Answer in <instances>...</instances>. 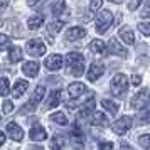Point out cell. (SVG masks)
I'll list each match as a JSON object with an SVG mask.
<instances>
[{"instance_id":"5bb4252c","label":"cell","mask_w":150,"mask_h":150,"mask_svg":"<svg viewBox=\"0 0 150 150\" xmlns=\"http://www.w3.org/2000/svg\"><path fill=\"white\" fill-rule=\"evenodd\" d=\"M84 35H86V30L83 27H78V25H76V27H71L68 32H66V39H68V41H78V39H83Z\"/></svg>"},{"instance_id":"4316f807","label":"cell","mask_w":150,"mask_h":150,"mask_svg":"<svg viewBox=\"0 0 150 150\" xmlns=\"http://www.w3.org/2000/svg\"><path fill=\"white\" fill-rule=\"evenodd\" d=\"M66 12V2L64 0H57L54 4V7H52V14H54V17H59L61 14H64Z\"/></svg>"},{"instance_id":"ac0fdd59","label":"cell","mask_w":150,"mask_h":150,"mask_svg":"<svg viewBox=\"0 0 150 150\" xmlns=\"http://www.w3.org/2000/svg\"><path fill=\"white\" fill-rule=\"evenodd\" d=\"M118 35L122 37V41L125 42V44H133V42H135V35H133V32H132L130 29H127V27L120 29V30H118Z\"/></svg>"},{"instance_id":"8992f818","label":"cell","mask_w":150,"mask_h":150,"mask_svg":"<svg viewBox=\"0 0 150 150\" xmlns=\"http://www.w3.org/2000/svg\"><path fill=\"white\" fill-rule=\"evenodd\" d=\"M132 118L130 116H122L120 120H116L113 125H111V130L115 132L116 135H125L130 128H132Z\"/></svg>"},{"instance_id":"1f68e13d","label":"cell","mask_w":150,"mask_h":150,"mask_svg":"<svg viewBox=\"0 0 150 150\" xmlns=\"http://www.w3.org/2000/svg\"><path fill=\"white\" fill-rule=\"evenodd\" d=\"M8 44H10V39L5 34H0V49L8 47Z\"/></svg>"},{"instance_id":"ba28073f","label":"cell","mask_w":150,"mask_h":150,"mask_svg":"<svg viewBox=\"0 0 150 150\" xmlns=\"http://www.w3.org/2000/svg\"><path fill=\"white\" fill-rule=\"evenodd\" d=\"M44 96H46V88L42 86V84H39L37 88L34 89V95H32V98H30V101L25 105L29 110H34L39 103H42V100H44Z\"/></svg>"},{"instance_id":"e0dca14e","label":"cell","mask_w":150,"mask_h":150,"mask_svg":"<svg viewBox=\"0 0 150 150\" xmlns=\"http://www.w3.org/2000/svg\"><path fill=\"white\" fill-rule=\"evenodd\" d=\"M27 88H29V83L25 81V79H19V81H15V84H14V93H12V95H14L15 98H21V96L27 91Z\"/></svg>"},{"instance_id":"ffe728a7","label":"cell","mask_w":150,"mask_h":150,"mask_svg":"<svg viewBox=\"0 0 150 150\" xmlns=\"http://www.w3.org/2000/svg\"><path fill=\"white\" fill-rule=\"evenodd\" d=\"M101 106L106 110V111H110V115H116V113H118V105H116L113 100H108V98L101 100Z\"/></svg>"},{"instance_id":"f35d334b","label":"cell","mask_w":150,"mask_h":150,"mask_svg":"<svg viewBox=\"0 0 150 150\" xmlns=\"http://www.w3.org/2000/svg\"><path fill=\"white\" fill-rule=\"evenodd\" d=\"M8 2H10V0H4V4L0 2V10H5V8H7V4H8Z\"/></svg>"},{"instance_id":"d6986e66","label":"cell","mask_w":150,"mask_h":150,"mask_svg":"<svg viewBox=\"0 0 150 150\" xmlns=\"http://www.w3.org/2000/svg\"><path fill=\"white\" fill-rule=\"evenodd\" d=\"M44 24V17H42L41 14H37V15H32V17H29V21H27V27L30 29V30H35V29H39Z\"/></svg>"},{"instance_id":"30bf717a","label":"cell","mask_w":150,"mask_h":150,"mask_svg":"<svg viewBox=\"0 0 150 150\" xmlns=\"http://www.w3.org/2000/svg\"><path fill=\"white\" fill-rule=\"evenodd\" d=\"M103 73H105V66L101 62H93L88 69V79L89 81H96L103 76Z\"/></svg>"},{"instance_id":"ab89813d","label":"cell","mask_w":150,"mask_h":150,"mask_svg":"<svg viewBox=\"0 0 150 150\" xmlns=\"http://www.w3.org/2000/svg\"><path fill=\"white\" fill-rule=\"evenodd\" d=\"M39 2H41V0H27V4L30 5V7H34V5H37Z\"/></svg>"},{"instance_id":"8fae6325","label":"cell","mask_w":150,"mask_h":150,"mask_svg":"<svg viewBox=\"0 0 150 150\" xmlns=\"http://www.w3.org/2000/svg\"><path fill=\"white\" fill-rule=\"evenodd\" d=\"M7 133H8V137H10L14 142H21L22 138H24V132H22V128L14 122H10L7 125Z\"/></svg>"},{"instance_id":"2e32d148","label":"cell","mask_w":150,"mask_h":150,"mask_svg":"<svg viewBox=\"0 0 150 150\" xmlns=\"http://www.w3.org/2000/svg\"><path fill=\"white\" fill-rule=\"evenodd\" d=\"M61 95H62L61 89H54V91H51V96H49V100H47V103H46L44 108L51 110V108H54V106H57V105L61 103Z\"/></svg>"},{"instance_id":"484cf974","label":"cell","mask_w":150,"mask_h":150,"mask_svg":"<svg viewBox=\"0 0 150 150\" xmlns=\"http://www.w3.org/2000/svg\"><path fill=\"white\" fill-rule=\"evenodd\" d=\"M51 120L54 123H57V125H61V127L68 125V118H66V115L62 111H56L54 115H51Z\"/></svg>"},{"instance_id":"603a6c76","label":"cell","mask_w":150,"mask_h":150,"mask_svg":"<svg viewBox=\"0 0 150 150\" xmlns=\"http://www.w3.org/2000/svg\"><path fill=\"white\" fill-rule=\"evenodd\" d=\"M93 123L95 125H100V127H106L108 125V118L103 115L101 111H95L93 113Z\"/></svg>"},{"instance_id":"d4e9b609","label":"cell","mask_w":150,"mask_h":150,"mask_svg":"<svg viewBox=\"0 0 150 150\" xmlns=\"http://www.w3.org/2000/svg\"><path fill=\"white\" fill-rule=\"evenodd\" d=\"M64 147V137L62 135H54L51 140V149L52 150H62Z\"/></svg>"},{"instance_id":"5b68a950","label":"cell","mask_w":150,"mask_h":150,"mask_svg":"<svg viewBox=\"0 0 150 150\" xmlns=\"http://www.w3.org/2000/svg\"><path fill=\"white\" fill-rule=\"evenodd\" d=\"M149 105V89L143 88L142 91H138L133 98H132V108L135 110H145Z\"/></svg>"},{"instance_id":"9c48e42d","label":"cell","mask_w":150,"mask_h":150,"mask_svg":"<svg viewBox=\"0 0 150 150\" xmlns=\"http://www.w3.org/2000/svg\"><path fill=\"white\" fill-rule=\"evenodd\" d=\"M44 66L49 71H59L62 68V56L61 54H51L47 56V59L44 61Z\"/></svg>"},{"instance_id":"60d3db41","label":"cell","mask_w":150,"mask_h":150,"mask_svg":"<svg viewBox=\"0 0 150 150\" xmlns=\"http://www.w3.org/2000/svg\"><path fill=\"white\" fill-rule=\"evenodd\" d=\"M4 143H5V133H2V132H0V147H2Z\"/></svg>"},{"instance_id":"4fadbf2b","label":"cell","mask_w":150,"mask_h":150,"mask_svg":"<svg viewBox=\"0 0 150 150\" xmlns=\"http://www.w3.org/2000/svg\"><path fill=\"white\" fill-rule=\"evenodd\" d=\"M22 71H24V74L29 76V78H35L37 73H39V62H35V61L25 62V64L22 66Z\"/></svg>"},{"instance_id":"3957f363","label":"cell","mask_w":150,"mask_h":150,"mask_svg":"<svg viewBox=\"0 0 150 150\" xmlns=\"http://www.w3.org/2000/svg\"><path fill=\"white\" fill-rule=\"evenodd\" d=\"M110 89H111V93H113L115 96L122 98V96L127 93V89H128V78L123 74V73H118V74L111 79Z\"/></svg>"},{"instance_id":"7bdbcfd3","label":"cell","mask_w":150,"mask_h":150,"mask_svg":"<svg viewBox=\"0 0 150 150\" xmlns=\"http://www.w3.org/2000/svg\"><path fill=\"white\" fill-rule=\"evenodd\" d=\"M32 150H44V149H42V147H34Z\"/></svg>"},{"instance_id":"d6a6232c","label":"cell","mask_w":150,"mask_h":150,"mask_svg":"<svg viewBox=\"0 0 150 150\" xmlns=\"http://www.w3.org/2000/svg\"><path fill=\"white\" fill-rule=\"evenodd\" d=\"M100 150H113L111 142H100Z\"/></svg>"},{"instance_id":"f1b7e54d","label":"cell","mask_w":150,"mask_h":150,"mask_svg":"<svg viewBox=\"0 0 150 150\" xmlns=\"http://www.w3.org/2000/svg\"><path fill=\"white\" fill-rule=\"evenodd\" d=\"M138 29H140V32H142L145 37H149L150 35V24L149 22H142V24H138Z\"/></svg>"},{"instance_id":"e575fe53","label":"cell","mask_w":150,"mask_h":150,"mask_svg":"<svg viewBox=\"0 0 150 150\" xmlns=\"http://www.w3.org/2000/svg\"><path fill=\"white\" fill-rule=\"evenodd\" d=\"M14 110V105H12V101H5L4 103V113H10Z\"/></svg>"},{"instance_id":"52a82bcc","label":"cell","mask_w":150,"mask_h":150,"mask_svg":"<svg viewBox=\"0 0 150 150\" xmlns=\"http://www.w3.org/2000/svg\"><path fill=\"white\" fill-rule=\"evenodd\" d=\"M25 49H27V52L30 56L46 54V44H44L42 41H39V39H32V41H29L27 46H25Z\"/></svg>"},{"instance_id":"44dd1931","label":"cell","mask_w":150,"mask_h":150,"mask_svg":"<svg viewBox=\"0 0 150 150\" xmlns=\"http://www.w3.org/2000/svg\"><path fill=\"white\" fill-rule=\"evenodd\" d=\"M89 49H91L95 54H105L106 46H105V42H103V41H100V39H95V41L89 44Z\"/></svg>"},{"instance_id":"7402d4cb","label":"cell","mask_w":150,"mask_h":150,"mask_svg":"<svg viewBox=\"0 0 150 150\" xmlns=\"http://www.w3.org/2000/svg\"><path fill=\"white\" fill-rule=\"evenodd\" d=\"M22 49L19 47V46H15V47H10V52H8V59H10V62H19L22 61Z\"/></svg>"},{"instance_id":"74e56055","label":"cell","mask_w":150,"mask_h":150,"mask_svg":"<svg viewBox=\"0 0 150 150\" xmlns=\"http://www.w3.org/2000/svg\"><path fill=\"white\" fill-rule=\"evenodd\" d=\"M122 150H133V147L127 142H122Z\"/></svg>"},{"instance_id":"83f0119b","label":"cell","mask_w":150,"mask_h":150,"mask_svg":"<svg viewBox=\"0 0 150 150\" xmlns=\"http://www.w3.org/2000/svg\"><path fill=\"white\" fill-rule=\"evenodd\" d=\"M8 91H10V88H8V79L7 78H2V79H0V95L7 96Z\"/></svg>"},{"instance_id":"cb8c5ba5","label":"cell","mask_w":150,"mask_h":150,"mask_svg":"<svg viewBox=\"0 0 150 150\" xmlns=\"http://www.w3.org/2000/svg\"><path fill=\"white\" fill-rule=\"evenodd\" d=\"M62 25H64V22H62V21H52L47 25V32L51 35H54V34H57V32H61Z\"/></svg>"},{"instance_id":"8d00e7d4","label":"cell","mask_w":150,"mask_h":150,"mask_svg":"<svg viewBox=\"0 0 150 150\" xmlns=\"http://www.w3.org/2000/svg\"><path fill=\"white\" fill-rule=\"evenodd\" d=\"M149 10H150V5H149V2H147V4H145V7H143V12H142V17H143V19H147V17L150 15Z\"/></svg>"},{"instance_id":"f546056e","label":"cell","mask_w":150,"mask_h":150,"mask_svg":"<svg viewBox=\"0 0 150 150\" xmlns=\"http://www.w3.org/2000/svg\"><path fill=\"white\" fill-rule=\"evenodd\" d=\"M103 0H89V12H96L98 8H101Z\"/></svg>"},{"instance_id":"6da1fadb","label":"cell","mask_w":150,"mask_h":150,"mask_svg":"<svg viewBox=\"0 0 150 150\" xmlns=\"http://www.w3.org/2000/svg\"><path fill=\"white\" fill-rule=\"evenodd\" d=\"M66 62H68V73L73 76H81L83 69H84V57L79 52H68L66 56Z\"/></svg>"},{"instance_id":"277c9868","label":"cell","mask_w":150,"mask_h":150,"mask_svg":"<svg viewBox=\"0 0 150 150\" xmlns=\"http://www.w3.org/2000/svg\"><path fill=\"white\" fill-rule=\"evenodd\" d=\"M113 24V14L110 10H101L98 17H96V22H95V29L98 34H105Z\"/></svg>"},{"instance_id":"836d02e7","label":"cell","mask_w":150,"mask_h":150,"mask_svg":"<svg viewBox=\"0 0 150 150\" xmlns=\"http://www.w3.org/2000/svg\"><path fill=\"white\" fill-rule=\"evenodd\" d=\"M142 2H143V0H130V4H128V8H130V10H135V8L138 7V5H140Z\"/></svg>"},{"instance_id":"4dcf8cb0","label":"cell","mask_w":150,"mask_h":150,"mask_svg":"<svg viewBox=\"0 0 150 150\" xmlns=\"http://www.w3.org/2000/svg\"><path fill=\"white\" fill-rule=\"evenodd\" d=\"M138 143L142 145L143 149H149V143H150V135H149V133H145V135H142L140 138H138Z\"/></svg>"},{"instance_id":"d590c367","label":"cell","mask_w":150,"mask_h":150,"mask_svg":"<svg viewBox=\"0 0 150 150\" xmlns=\"http://www.w3.org/2000/svg\"><path fill=\"white\" fill-rule=\"evenodd\" d=\"M132 83H133L135 86H138V84L142 83V76H140V74H133V76H132Z\"/></svg>"},{"instance_id":"9a60e30c","label":"cell","mask_w":150,"mask_h":150,"mask_svg":"<svg viewBox=\"0 0 150 150\" xmlns=\"http://www.w3.org/2000/svg\"><path fill=\"white\" fill-rule=\"evenodd\" d=\"M108 49H110V52H113V54H116V56H122V57H127V52H128L116 39H111V41H110Z\"/></svg>"},{"instance_id":"7c38bea8","label":"cell","mask_w":150,"mask_h":150,"mask_svg":"<svg viewBox=\"0 0 150 150\" xmlns=\"http://www.w3.org/2000/svg\"><path fill=\"white\" fill-rule=\"evenodd\" d=\"M29 137H30V140H34V142H42V140L47 138V133H46V130L42 128L41 125H35V127L30 128Z\"/></svg>"},{"instance_id":"7a4b0ae2","label":"cell","mask_w":150,"mask_h":150,"mask_svg":"<svg viewBox=\"0 0 150 150\" xmlns=\"http://www.w3.org/2000/svg\"><path fill=\"white\" fill-rule=\"evenodd\" d=\"M68 93H69L68 108H76V103L81 101L83 96L86 95V93H89V91L83 83H71L69 88H68Z\"/></svg>"},{"instance_id":"b9f144b4","label":"cell","mask_w":150,"mask_h":150,"mask_svg":"<svg viewBox=\"0 0 150 150\" xmlns=\"http://www.w3.org/2000/svg\"><path fill=\"white\" fill-rule=\"evenodd\" d=\"M110 2H113V4H120L122 0H110Z\"/></svg>"}]
</instances>
